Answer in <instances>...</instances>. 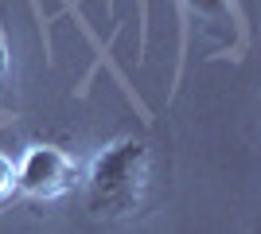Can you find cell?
<instances>
[{
  "label": "cell",
  "mask_w": 261,
  "mask_h": 234,
  "mask_svg": "<svg viewBox=\"0 0 261 234\" xmlns=\"http://www.w3.org/2000/svg\"><path fill=\"white\" fill-rule=\"evenodd\" d=\"M156 176V152L148 137L121 133L101 145L86 172V211L106 223H125L141 215Z\"/></svg>",
  "instance_id": "obj_1"
},
{
  "label": "cell",
  "mask_w": 261,
  "mask_h": 234,
  "mask_svg": "<svg viewBox=\"0 0 261 234\" xmlns=\"http://www.w3.org/2000/svg\"><path fill=\"white\" fill-rule=\"evenodd\" d=\"M78 179V160L66 145L55 141H35L23 148L20 164H16V188L23 199H59L74 188Z\"/></svg>",
  "instance_id": "obj_2"
},
{
  "label": "cell",
  "mask_w": 261,
  "mask_h": 234,
  "mask_svg": "<svg viewBox=\"0 0 261 234\" xmlns=\"http://www.w3.org/2000/svg\"><path fill=\"white\" fill-rule=\"evenodd\" d=\"M179 4L191 20H207V23L234 20V0H179Z\"/></svg>",
  "instance_id": "obj_3"
},
{
  "label": "cell",
  "mask_w": 261,
  "mask_h": 234,
  "mask_svg": "<svg viewBox=\"0 0 261 234\" xmlns=\"http://www.w3.org/2000/svg\"><path fill=\"white\" fill-rule=\"evenodd\" d=\"M8 78H12V43H8V32L0 23V101L8 94Z\"/></svg>",
  "instance_id": "obj_4"
},
{
  "label": "cell",
  "mask_w": 261,
  "mask_h": 234,
  "mask_svg": "<svg viewBox=\"0 0 261 234\" xmlns=\"http://www.w3.org/2000/svg\"><path fill=\"white\" fill-rule=\"evenodd\" d=\"M12 188H16V164H12V156L0 152V199L12 195Z\"/></svg>",
  "instance_id": "obj_5"
}]
</instances>
